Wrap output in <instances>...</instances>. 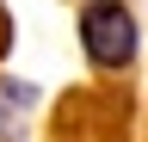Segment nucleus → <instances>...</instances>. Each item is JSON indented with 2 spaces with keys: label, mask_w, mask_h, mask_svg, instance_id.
I'll return each mask as SVG.
<instances>
[{
  "label": "nucleus",
  "mask_w": 148,
  "mask_h": 142,
  "mask_svg": "<svg viewBox=\"0 0 148 142\" xmlns=\"http://www.w3.org/2000/svg\"><path fill=\"white\" fill-rule=\"evenodd\" d=\"M80 49L92 68H130L136 62V19L117 0H86L80 6Z\"/></svg>",
  "instance_id": "f257e3e1"
},
{
  "label": "nucleus",
  "mask_w": 148,
  "mask_h": 142,
  "mask_svg": "<svg viewBox=\"0 0 148 142\" xmlns=\"http://www.w3.org/2000/svg\"><path fill=\"white\" fill-rule=\"evenodd\" d=\"M31 99H37V93H31L25 80H0V142L18 136V111H25Z\"/></svg>",
  "instance_id": "f03ea898"
}]
</instances>
